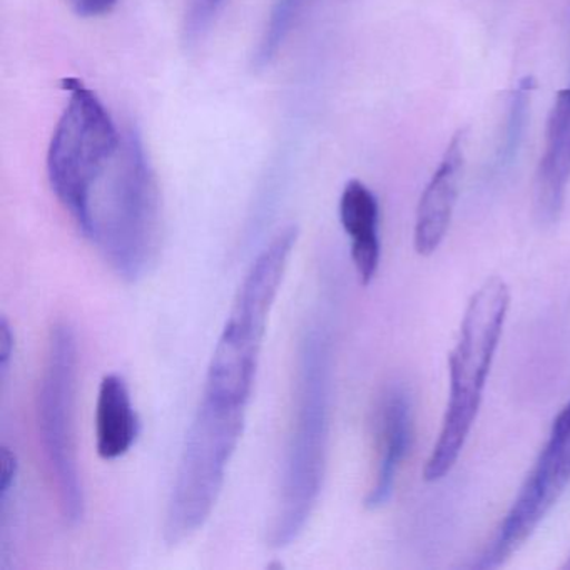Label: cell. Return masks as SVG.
Instances as JSON below:
<instances>
[{
    "label": "cell",
    "mask_w": 570,
    "mask_h": 570,
    "mask_svg": "<svg viewBox=\"0 0 570 570\" xmlns=\"http://www.w3.org/2000/svg\"><path fill=\"white\" fill-rule=\"evenodd\" d=\"M332 366L328 328L312 323L298 346L295 416L268 533L273 549H285L302 535L322 493L328 455Z\"/></svg>",
    "instance_id": "1"
},
{
    "label": "cell",
    "mask_w": 570,
    "mask_h": 570,
    "mask_svg": "<svg viewBox=\"0 0 570 570\" xmlns=\"http://www.w3.org/2000/svg\"><path fill=\"white\" fill-rule=\"evenodd\" d=\"M78 228L125 282H139L158 262V185L135 129L122 135L118 153L92 186Z\"/></svg>",
    "instance_id": "2"
},
{
    "label": "cell",
    "mask_w": 570,
    "mask_h": 570,
    "mask_svg": "<svg viewBox=\"0 0 570 570\" xmlns=\"http://www.w3.org/2000/svg\"><path fill=\"white\" fill-rule=\"evenodd\" d=\"M296 239V226L279 229L246 273L216 343L203 395L229 405L248 406L269 313Z\"/></svg>",
    "instance_id": "3"
},
{
    "label": "cell",
    "mask_w": 570,
    "mask_h": 570,
    "mask_svg": "<svg viewBox=\"0 0 570 570\" xmlns=\"http://www.w3.org/2000/svg\"><path fill=\"white\" fill-rule=\"evenodd\" d=\"M510 289L499 276L485 279L473 293L450 352V399L439 440L426 460L423 479L439 482L455 465L482 403L487 376L502 336Z\"/></svg>",
    "instance_id": "4"
},
{
    "label": "cell",
    "mask_w": 570,
    "mask_h": 570,
    "mask_svg": "<svg viewBox=\"0 0 570 570\" xmlns=\"http://www.w3.org/2000/svg\"><path fill=\"white\" fill-rule=\"evenodd\" d=\"M245 425L246 406L203 395L186 433L166 509L163 537L169 547L191 539L212 515Z\"/></svg>",
    "instance_id": "5"
},
{
    "label": "cell",
    "mask_w": 570,
    "mask_h": 570,
    "mask_svg": "<svg viewBox=\"0 0 570 570\" xmlns=\"http://www.w3.org/2000/svg\"><path fill=\"white\" fill-rule=\"evenodd\" d=\"M76 380L78 340L75 328L68 322H58L49 332L36 416L42 452L58 490L62 515L69 525H78L86 510L76 453Z\"/></svg>",
    "instance_id": "6"
},
{
    "label": "cell",
    "mask_w": 570,
    "mask_h": 570,
    "mask_svg": "<svg viewBox=\"0 0 570 570\" xmlns=\"http://www.w3.org/2000/svg\"><path fill=\"white\" fill-rule=\"evenodd\" d=\"M68 105L48 151L52 191L81 225L89 193L121 146L122 135L101 99L78 79H66Z\"/></svg>",
    "instance_id": "7"
},
{
    "label": "cell",
    "mask_w": 570,
    "mask_h": 570,
    "mask_svg": "<svg viewBox=\"0 0 570 570\" xmlns=\"http://www.w3.org/2000/svg\"><path fill=\"white\" fill-rule=\"evenodd\" d=\"M570 483V402L560 410L549 442L500 525L480 569H495L510 559L540 525Z\"/></svg>",
    "instance_id": "8"
},
{
    "label": "cell",
    "mask_w": 570,
    "mask_h": 570,
    "mask_svg": "<svg viewBox=\"0 0 570 570\" xmlns=\"http://www.w3.org/2000/svg\"><path fill=\"white\" fill-rule=\"evenodd\" d=\"M570 181V88L557 95L547 121L546 146L533 181V209L542 225L559 219Z\"/></svg>",
    "instance_id": "9"
},
{
    "label": "cell",
    "mask_w": 570,
    "mask_h": 570,
    "mask_svg": "<svg viewBox=\"0 0 570 570\" xmlns=\"http://www.w3.org/2000/svg\"><path fill=\"white\" fill-rule=\"evenodd\" d=\"M463 142L465 132L459 131L450 139L439 168L423 189L416 206L413 246L422 256L439 249L452 222L453 209L459 198L460 178L463 169Z\"/></svg>",
    "instance_id": "10"
},
{
    "label": "cell",
    "mask_w": 570,
    "mask_h": 570,
    "mask_svg": "<svg viewBox=\"0 0 570 570\" xmlns=\"http://www.w3.org/2000/svg\"><path fill=\"white\" fill-rule=\"evenodd\" d=\"M412 440L413 419L409 393L400 386H392L383 395L376 416L379 469L375 483L365 499L366 509H380L392 499L396 473L409 455Z\"/></svg>",
    "instance_id": "11"
},
{
    "label": "cell",
    "mask_w": 570,
    "mask_h": 570,
    "mask_svg": "<svg viewBox=\"0 0 570 570\" xmlns=\"http://www.w3.org/2000/svg\"><path fill=\"white\" fill-rule=\"evenodd\" d=\"M380 208L375 195L358 179L346 183L340 198V222L352 242V259L363 286L370 285L379 272Z\"/></svg>",
    "instance_id": "12"
},
{
    "label": "cell",
    "mask_w": 570,
    "mask_h": 570,
    "mask_svg": "<svg viewBox=\"0 0 570 570\" xmlns=\"http://www.w3.org/2000/svg\"><path fill=\"white\" fill-rule=\"evenodd\" d=\"M139 435V419L128 382L119 373H108L99 385L96 403V449L105 460L126 455Z\"/></svg>",
    "instance_id": "13"
},
{
    "label": "cell",
    "mask_w": 570,
    "mask_h": 570,
    "mask_svg": "<svg viewBox=\"0 0 570 570\" xmlns=\"http://www.w3.org/2000/svg\"><path fill=\"white\" fill-rule=\"evenodd\" d=\"M305 4L306 0H276L272 14H269L268 24H266L265 32H263L262 41H259L258 49H256V66L263 68V66L272 62L285 39L288 38L293 22L296 21Z\"/></svg>",
    "instance_id": "14"
},
{
    "label": "cell",
    "mask_w": 570,
    "mask_h": 570,
    "mask_svg": "<svg viewBox=\"0 0 570 570\" xmlns=\"http://www.w3.org/2000/svg\"><path fill=\"white\" fill-rule=\"evenodd\" d=\"M533 89V79L525 78L520 81L519 88L513 92L510 101L509 118H507L505 139L503 148L500 151L502 161H510L515 156L517 149L522 139L523 128H525L527 111H529L530 92Z\"/></svg>",
    "instance_id": "15"
},
{
    "label": "cell",
    "mask_w": 570,
    "mask_h": 570,
    "mask_svg": "<svg viewBox=\"0 0 570 570\" xmlns=\"http://www.w3.org/2000/svg\"><path fill=\"white\" fill-rule=\"evenodd\" d=\"M225 2L226 0H189L188 12H186V38L189 41L198 39L212 24Z\"/></svg>",
    "instance_id": "16"
},
{
    "label": "cell",
    "mask_w": 570,
    "mask_h": 570,
    "mask_svg": "<svg viewBox=\"0 0 570 570\" xmlns=\"http://www.w3.org/2000/svg\"><path fill=\"white\" fill-rule=\"evenodd\" d=\"M0 462H2V473H0V502L6 505L8 502L9 493L12 492L16 485V479L19 473L18 455L12 452L9 446H2L0 450Z\"/></svg>",
    "instance_id": "17"
},
{
    "label": "cell",
    "mask_w": 570,
    "mask_h": 570,
    "mask_svg": "<svg viewBox=\"0 0 570 570\" xmlns=\"http://www.w3.org/2000/svg\"><path fill=\"white\" fill-rule=\"evenodd\" d=\"M16 336L11 323L6 316L0 320V373L2 379H6V373L9 372L12 355H14Z\"/></svg>",
    "instance_id": "18"
},
{
    "label": "cell",
    "mask_w": 570,
    "mask_h": 570,
    "mask_svg": "<svg viewBox=\"0 0 570 570\" xmlns=\"http://www.w3.org/2000/svg\"><path fill=\"white\" fill-rule=\"evenodd\" d=\"M72 11L81 18H99L109 14L118 0H69Z\"/></svg>",
    "instance_id": "19"
},
{
    "label": "cell",
    "mask_w": 570,
    "mask_h": 570,
    "mask_svg": "<svg viewBox=\"0 0 570 570\" xmlns=\"http://www.w3.org/2000/svg\"><path fill=\"white\" fill-rule=\"evenodd\" d=\"M563 569L570 570V557L567 559V562L563 563Z\"/></svg>",
    "instance_id": "20"
}]
</instances>
